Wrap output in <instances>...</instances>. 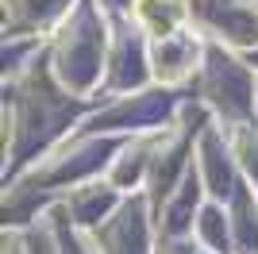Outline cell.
Instances as JSON below:
<instances>
[{
	"mask_svg": "<svg viewBox=\"0 0 258 254\" xmlns=\"http://www.w3.org/2000/svg\"><path fill=\"white\" fill-rule=\"evenodd\" d=\"M108 46H112V20L100 0H77L74 12L58 23L54 39L46 42L50 74L58 77L66 93L81 100H104V66H108Z\"/></svg>",
	"mask_w": 258,
	"mask_h": 254,
	"instance_id": "obj_1",
	"label": "cell"
},
{
	"mask_svg": "<svg viewBox=\"0 0 258 254\" xmlns=\"http://www.w3.org/2000/svg\"><path fill=\"white\" fill-rule=\"evenodd\" d=\"M193 239L205 254H235V227H231V212L224 201H212V197L205 201L193 223Z\"/></svg>",
	"mask_w": 258,
	"mask_h": 254,
	"instance_id": "obj_9",
	"label": "cell"
},
{
	"mask_svg": "<svg viewBox=\"0 0 258 254\" xmlns=\"http://www.w3.org/2000/svg\"><path fill=\"white\" fill-rule=\"evenodd\" d=\"M77 0H4V35H46L58 31V23L74 12Z\"/></svg>",
	"mask_w": 258,
	"mask_h": 254,
	"instance_id": "obj_7",
	"label": "cell"
},
{
	"mask_svg": "<svg viewBox=\"0 0 258 254\" xmlns=\"http://www.w3.org/2000/svg\"><path fill=\"white\" fill-rule=\"evenodd\" d=\"M197 100L224 127L258 123V74L243 62V54L208 39L205 66L197 74Z\"/></svg>",
	"mask_w": 258,
	"mask_h": 254,
	"instance_id": "obj_2",
	"label": "cell"
},
{
	"mask_svg": "<svg viewBox=\"0 0 258 254\" xmlns=\"http://www.w3.org/2000/svg\"><path fill=\"white\" fill-rule=\"evenodd\" d=\"M197 169L205 177V189L212 201H231L243 185V169L235 162V150L227 143V131L220 127V119H208L205 131L197 135Z\"/></svg>",
	"mask_w": 258,
	"mask_h": 254,
	"instance_id": "obj_5",
	"label": "cell"
},
{
	"mask_svg": "<svg viewBox=\"0 0 258 254\" xmlns=\"http://www.w3.org/2000/svg\"><path fill=\"white\" fill-rule=\"evenodd\" d=\"M208 35L197 27H181V31L166 35V39H151V74L154 85L162 89H185L193 85L201 66H205Z\"/></svg>",
	"mask_w": 258,
	"mask_h": 254,
	"instance_id": "obj_4",
	"label": "cell"
},
{
	"mask_svg": "<svg viewBox=\"0 0 258 254\" xmlns=\"http://www.w3.org/2000/svg\"><path fill=\"white\" fill-rule=\"evenodd\" d=\"M123 197H127V193H119L116 185L104 177V181H81L74 189H66L62 197H58V204L66 208V216H70V223H74L77 231L89 235L123 204Z\"/></svg>",
	"mask_w": 258,
	"mask_h": 254,
	"instance_id": "obj_6",
	"label": "cell"
},
{
	"mask_svg": "<svg viewBox=\"0 0 258 254\" xmlns=\"http://www.w3.org/2000/svg\"><path fill=\"white\" fill-rule=\"evenodd\" d=\"M97 254H154L158 250V223H154V204L143 193H127L97 231H89Z\"/></svg>",
	"mask_w": 258,
	"mask_h": 254,
	"instance_id": "obj_3",
	"label": "cell"
},
{
	"mask_svg": "<svg viewBox=\"0 0 258 254\" xmlns=\"http://www.w3.org/2000/svg\"><path fill=\"white\" fill-rule=\"evenodd\" d=\"M127 16L147 39H166L181 27H193L189 0H131Z\"/></svg>",
	"mask_w": 258,
	"mask_h": 254,
	"instance_id": "obj_8",
	"label": "cell"
}]
</instances>
